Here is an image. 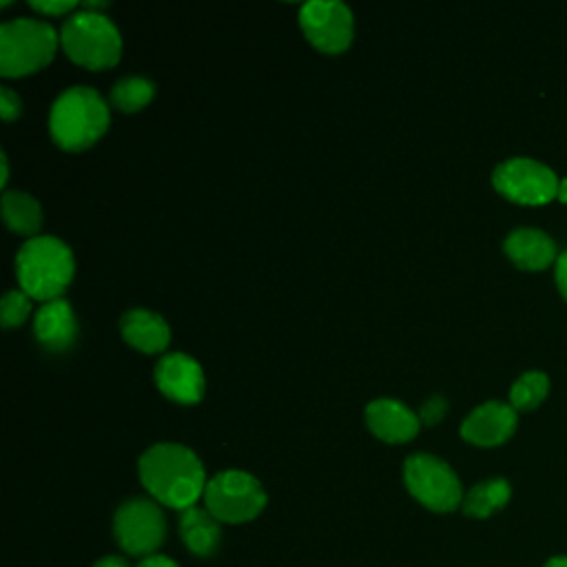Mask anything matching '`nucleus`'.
Wrapping results in <instances>:
<instances>
[{"label": "nucleus", "mask_w": 567, "mask_h": 567, "mask_svg": "<svg viewBox=\"0 0 567 567\" xmlns=\"http://www.w3.org/2000/svg\"><path fill=\"white\" fill-rule=\"evenodd\" d=\"M365 423L370 432L385 443H405L416 436L421 425L419 414L394 399H377L368 403Z\"/></svg>", "instance_id": "ddd939ff"}, {"label": "nucleus", "mask_w": 567, "mask_h": 567, "mask_svg": "<svg viewBox=\"0 0 567 567\" xmlns=\"http://www.w3.org/2000/svg\"><path fill=\"white\" fill-rule=\"evenodd\" d=\"M408 492L432 512H454L463 503V487L454 470L432 454H412L403 463Z\"/></svg>", "instance_id": "0eeeda50"}, {"label": "nucleus", "mask_w": 567, "mask_h": 567, "mask_svg": "<svg viewBox=\"0 0 567 567\" xmlns=\"http://www.w3.org/2000/svg\"><path fill=\"white\" fill-rule=\"evenodd\" d=\"M35 339L49 352H64L73 346L78 337L75 315L64 299H51L40 306L33 323Z\"/></svg>", "instance_id": "4468645a"}, {"label": "nucleus", "mask_w": 567, "mask_h": 567, "mask_svg": "<svg viewBox=\"0 0 567 567\" xmlns=\"http://www.w3.org/2000/svg\"><path fill=\"white\" fill-rule=\"evenodd\" d=\"M113 534L122 551L131 556H153L166 538V518L157 501L128 498L113 516Z\"/></svg>", "instance_id": "6e6552de"}, {"label": "nucleus", "mask_w": 567, "mask_h": 567, "mask_svg": "<svg viewBox=\"0 0 567 567\" xmlns=\"http://www.w3.org/2000/svg\"><path fill=\"white\" fill-rule=\"evenodd\" d=\"M29 7L40 13H47V16H62L71 9H75V2L73 0H31Z\"/></svg>", "instance_id": "b1692460"}, {"label": "nucleus", "mask_w": 567, "mask_h": 567, "mask_svg": "<svg viewBox=\"0 0 567 567\" xmlns=\"http://www.w3.org/2000/svg\"><path fill=\"white\" fill-rule=\"evenodd\" d=\"M547 390H549L547 374L538 370H529L514 381L509 390V405L514 410H532L547 396Z\"/></svg>", "instance_id": "412c9836"}, {"label": "nucleus", "mask_w": 567, "mask_h": 567, "mask_svg": "<svg viewBox=\"0 0 567 567\" xmlns=\"http://www.w3.org/2000/svg\"><path fill=\"white\" fill-rule=\"evenodd\" d=\"M155 93V86L151 80L140 78V75H131V78H122L115 82V86L111 89V104L117 111L124 113H133L144 109L151 97Z\"/></svg>", "instance_id": "aec40b11"}, {"label": "nucleus", "mask_w": 567, "mask_h": 567, "mask_svg": "<svg viewBox=\"0 0 567 567\" xmlns=\"http://www.w3.org/2000/svg\"><path fill=\"white\" fill-rule=\"evenodd\" d=\"M137 567H179L173 558L168 556H162V554H153V556H146L137 563Z\"/></svg>", "instance_id": "bb28decb"}, {"label": "nucleus", "mask_w": 567, "mask_h": 567, "mask_svg": "<svg viewBox=\"0 0 567 567\" xmlns=\"http://www.w3.org/2000/svg\"><path fill=\"white\" fill-rule=\"evenodd\" d=\"M179 536L190 554L202 558L215 556L221 543L219 520L208 509L193 505L179 514Z\"/></svg>", "instance_id": "f3484780"}, {"label": "nucleus", "mask_w": 567, "mask_h": 567, "mask_svg": "<svg viewBox=\"0 0 567 567\" xmlns=\"http://www.w3.org/2000/svg\"><path fill=\"white\" fill-rule=\"evenodd\" d=\"M0 164H2V177H0V184L4 186V184H7V179H9V164H7V155H4V153L0 155Z\"/></svg>", "instance_id": "c756f323"}, {"label": "nucleus", "mask_w": 567, "mask_h": 567, "mask_svg": "<svg viewBox=\"0 0 567 567\" xmlns=\"http://www.w3.org/2000/svg\"><path fill=\"white\" fill-rule=\"evenodd\" d=\"M516 430V410L501 401H487L474 408L463 425L461 436L474 445L492 447L505 443Z\"/></svg>", "instance_id": "f8f14e48"}, {"label": "nucleus", "mask_w": 567, "mask_h": 567, "mask_svg": "<svg viewBox=\"0 0 567 567\" xmlns=\"http://www.w3.org/2000/svg\"><path fill=\"white\" fill-rule=\"evenodd\" d=\"M306 38L323 53H341L352 40V13L337 0H310L299 11Z\"/></svg>", "instance_id": "9d476101"}, {"label": "nucleus", "mask_w": 567, "mask_h": 567, "mask_svg": "<svg viewBox=\"0 0 567 567\" xmlns=\"http://www.w3.org/2000/svg\"><path fill=\"white\" fill-rule=\"evenodd\" d=\"M2 217L7 226L18 235H33L42 224L40 204L20 190H4L2 195Z\"/></svg>", "instance_id": "a211bd4d"}, {"label": "nucleus", "mask_w": 567, "mask_h": 567, "mask_svg": "<svg viewBox=\"0 0 567 567\" xmlns=\"http://www.w3.org/2000/svg\"><path fill=\"white\" fill-rule=\"evenodd\" d=\"M140 481L162 505L188 509L204 496L206 474L197 454L177 443H157L148 447L137 463Z\"/></svg>", "instance_id": "f257e3e1"}, {"label": "nucleus", "mask_w": 567, "mask_h": 567, "mask_svg": "<svg viewBox=\"0 0 567 567\" xmlns=\"http://www.w3.org/2000/svg\"><path fill=\"white\" fill-rule=\"evenodd\" d=\"M445 408H447V401H445L443 396H430V399L421 405V410H419V421H421L423 425H434L436 421L443 419Z\"/></svg>", "instance_id": "5701e85b"}, {"label": "nucleus", "mask_w": 567, "mask_h": 567, "mask_svg": "<svg viewBox=\"0 0 567 567\" xmlns=\"http://www.w3.org/2000/svg\"><path fill=\"white\" fill-rule=\"evenodd\" d=\"M0 113L4 122H11L20 115V97L9 86H0Z\"/></svg>", "instance_id": "393cba45"}, {"label": "nucleus", "mask_w": 567, "mask_h": 567, "mask_svg": "<svg viewBox=\"0 0 567 567\" xmlns=\"http://www.w3.org/2000/svg\"><path fill=\"white\" fill-rule=\"evenodd\" d=\"M120 328L126 343L148 354L162 352L171 341V328L166 326V321L159 315L144 308L124 312Z\"/></svg>", "instance_id": "dca6fc26"}, {"label": "nucleus", "mask_w": 567, "mask_h": 567, "mask_svg": "<svg viewBox=\"0 0 567 567\" xmlns=\"http://www.w3.org/2000/svg\"><path fill=\"white\" fill-rule=\"evenodd\" d=\"M556 284L563 297L567 299V248L556 257Z\"/></svg>", "instance_id": "a878e982"}, {"label": "nucleus", "mask_w": 567, "mask_h": 567, "mask_svg": "<svg viewBox=\"0 0 567 567\" xmlns=\"http://www.w3.org/2000/svg\"><path fill=\"white\" fill-rule=\"evenodd\" d=\"M93 567H128V563L122 556H102L93 563Z\"/></svg>", "instance_id": "cd10ccee"}, {"label": "nucleus", "mask_w": 567, "mask_h": 567, "mask_svg": "<svg viewBox=\"0 0 567 567\" xmlns=\"http://www.w3.org/2000/svg\"><path fill=\"white\" fill-rule=\"evenodd\" d=\"M109 128V106L91 86H71L58 95L49 113L53 142L66 151L89 148Z\"/></svg>", "instance_id": "f03ea898"}, {"label": "nucleus", "mask_w": 567, "mask_h": 567, "mask_svg": "<svg viewBox=\"0 0 567 567\" xmlns=\"http://www.w3.org/2000/svg\"><path fill=\"white\" fill-rule=\"evenodd\" d=\"M507 257L525 270H540L556 259L554 239L538 228H516L503 244Z\"/></svg>", "instance_id": "2eb2a0df"}, {"label": "nucleus", "mask_w": 567, "mask_h": 567, "mask_svg": "<svg viewBox=\"0 0 567 567\" xmlns=\"http://www.w3.org/2000/svg\"><path fill=\"white\" fill-rule=\"evenodd\" d=\"M206 509L221 523H248L266 507L261 483L241 470L215 474L204 489Z\"/></svg>", "instance_id": "423d86ee"}, {"label": "nucleus", "mask_w": 567, "mask_h": 567, "mask_svg": "<svg viewBox=\"0 0 567 567\" xmlns=\"http://www.w3.org/2000/svg\"><path fill=\"white\" fill-rule=\"evenodd\" d=\"M64 53L93 71L117 64L122 40L117 27L102 13L78 11L64 24L60 33Z\"/></svg>", "instance_id": "39448f33"}, {"label": "nucleus", "mask_w": 567, "mask_h": 567, "mask_svg": "<svg viewBox=\"0 0 567 567\" xmlns=\"http://www.w3.org/2000/svg\"><path fill=\"white\" fill-rule=\"evenodd\" d=\"M492 184L507 199L536 206L554 199L560 182L549 166L532 157H509L494 168Z\"/></svg>", "instance_id": "1a4fd4ad"}, {"label": "nucleus", "mask_w": 567, "mask_h": 567, "mask_svg": "<svg viewBox=\"0 0 567 567\" xmlns=\"http://www.w3.org/2000/svg\"><path fill=\"white\" fill-rule=\"evenodd\" d=\"M71 248L55 237H31L16 257V275L31 299H60L73 279Z\"/></svg>", "instance_id": "7ed1b4c3"}, {"label": "nucleus", "mask_w": 567, "mask_h": 567, "mask_svg": "<svg viewBox=\"0 0 567 567\" xmlns=\"http://www.w3.org/2000/svg\"><path fill=\"white\" fill-rule=\"evenodd\" d=\"M509 494H512V487L505 478L483 481L463 496V503H461L463 514L472 518H487L509 501Z\"/></svg>", "instance_id": "6ab92c4d"}, {"label": "nucleus", "mask_w": 567, "mask_h": 567, "mask_svg": "<svg viewBox=\"0 0 567 567\" xmlns=\"http://www.w3.org/2000/svg\"><path fill=\"white\" fill-rule=\"evenodd\" d=\"M545 567H567V556H554L545 563Z\"/></svg>", "instance_id": "c85d7f7f"}, {"label": "nucleus", "mask_w": 567, "mask_h": 567, "mask_svg": "<svg viewBox=\"0 0 567 567\" xmlns=\"http://www.w3.org/2000/svg\"><path fill=\"white\" fill-rule=\"evenodd\" d=\"M556 197L567 204V177L560 179V184H558V195H556Z\"/></svg>", "instance_id": "7c9ffc66"}, {"label": "nucleus", "mask_w": 567, "mask_h": 567, "mask_svg": "<svg viewBox=\"0 0 567 567\" xmlns=\"http://www.w3.org/2000/svg\"><path fill=\"white\" fill-rule=\"evenodd\" d=\"M155 383L164 396L177 403H197L204 396V372L184 352H171L157 361Z\"/></svg>", "instance_id": "9b49d317"}, {"label": "nucleus", "mask_w": 567, "mask_h": 567, "mask_svg": "<svg viewBox=\"0 0 567 567\" xmlns=\"http://www.w3.org/2000/svg\"><path fill=\"white\" fill-rule=\"evenodd\" d=\"M0 312H2V319H0L2 328L20 326L31 312V297L24 290H11L2 297Z\"/></svg>", "instance_id": "4be33fe9"}, {"label": "nucleus", "mask_w": 567, "mask_h": 567, "mask_svg": "<svg viewBox=\"0 0 567 567\" xmlns=\"http://www.w3.org/2000/svg\"><path fill=\"white\" fill-rule=\"evenodd\" d=\"M82 7H84V11H93V13H97V9H106L109 4H106V2H84Z\"/></svg>", "instance_id": "2f4dec72"}, {"label": "nucleus", "mask_w": 567, "mask_h": 567, "mask_svg": "<svg viewBox=\"0 0 567 567\" xmlns=\"http://www.w3.org/2000/svg\"><path fill=\"white\" fill-rule=\"evenodd\" d=\"M58 47L55 29L44 20L18 18L0 27V73L20 78L47 66Z\"/></svg>", "instance_id": "20e7f679"}]
</instances>
